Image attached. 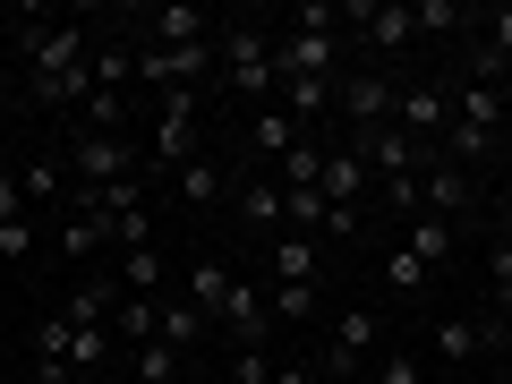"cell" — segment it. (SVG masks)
<instances>
[{
    "label": "cell",
    "instance_id": "cell-1",
    "mask_svg": "<svg viewBox=\"0 0 512 384\" xmlns=\"http://www.w3.org/2000/svg\"><path fill=\"white\" fill-rule=\"evenodd\" d=\"M222 86L248 94L265 111V94H282V69H274V35H256V26H222Z\"/></svg>",
    "mask_w": 512,
    "mask_h": 384
},
{
    "label": "cell",
    "instance_id": "cell-2",
    "mask_svg": "<svg viewBox=\"0 0 512 384\" xmlns=\"http://www.w3.org/2000/svg\"><path fill=\"white\" fill-rule=\"evenodd\" d=\"M376 342H384V316L376 308H342L333 316V342H325V384H342V376H359V367H376Z\"/></svg>",
    "mask_w": 512,
    "mask_h": 384
},
{
    "label": "cell",
    "instance_id": "cell-3",
    "mask_svg": "<svg viewBox=\"0 0 512 384\" xmlns=\"http://www.w3.org/2000/svg\"><path fill=\"white\" fill-rule=\"evenodd\" d=\"M393 103H402V94L384 86L376 69H350L342 86H333V111L350 120V137H367V128H384V120H393Z\"/></svg>",
    "mask_w": 512,
    "mask_h": 384
},
{
    "label": "cell",
    "instance_id": "cell-4",
    "mask_svg": "<svg viewBox=\"0 0 512 384\" xmlns=\"http://www.w3.org/2000/svg\"><path fill=\"white\" fill-rule=\"evenodd\" d=\"M214 333H231V350H265V342H274V308H265V291H256V282H231V299L214 308Z\"/></svg>",
    "mask_w": 512,
    "mask_h": 384
},
{
    "label": "cell",
    "instance_id": "cell-5",
    "mask_svg": "<svg viewBox=\"0 0 512 384\" xmlns=\"http://www.w3.org/2000/svg\"><path fill=\"white\" fill-rule=\"evenodd\" d=\"M26 52H35V77H69L94 60V26H26Z\"/></svg>",
    "mask_w": 512,
    "mask_h": 384
},
{
    "label": "cell",
    "instance_id": "cell-6",
    "mask_svg": "<svg viewBox=\"0 0 512 384\" xmlns=\"http://www.w3.org/2000/svg\"><path fill=\"white\" fill-rule=\"evenodd\" d=\"M69 163H77V188H111L120 171H146L137 154H128V137H86V128H77Z\"/></svg>",
    "mask_w": 512,
    "mask_h": 384
},
{
    "label": "cell",
    "instance_id": "cell-7",
    "mask_svg": "<svg viewBox=\"0 0 512 384\" xmlns=\"http://www.w3.org/2000/svg\"><path fill=\"white\" fill-rule=\"evenodd\" d=\"M444 120H453V94H444V86H402V103H393V128H402L410 146L444 137Z\"/></svg>",
    "mask_w": 512,
    "mask_h": 384
},
{
    "label": "cell",
    "instance_id": "cell-8",
    "mask_svg": "<svg viewBox=\"0 0 512 384\" xmlns=\"http://www.w3.org/2000/svg\"><path fill=\"white\" fill-rule=\"evenodd\" d=\"M419 214H436V222H453V214H470V171H453V163H436V171H419Z\"/></svg>",
    "mask_w": 512,
    "mask_h": 384
},
{
    "label": "cell",
    "instance_id": "cell-9",
    "mask_svg": "<svg viewBox=\"0 0 512 384\" xmlns=\"http://www.w3.org/2000/svg\"><path fill=\"white\" fill-rule=\"evenodd\" d=\"M367 180H376V171H367V154H325V171H316V188H325V205H367Z\"/></svg>",
    "mask_w": 512,
    "mask_h": 384
},
{
    "label": "cell",
    "instance_id": "cell-10",
    "mask_svg": "<svg viewBox=\"0 0 512 384\" xmlns=\"http://www.w3.org/2000/svg\"><path fill=\"white\" fill-rule=\"evenodd\" d=\"M402 248L419 256L427 274H436V265H453V248H461V231H453V222H436V214H410V222H402Z\"/></svg>",
    "mask_w": 512,
    "mask_h": 384
},
{
    "label": "cell",
    "instance_id": "cell-11",
    "mask_svg": "<svg viewBox=\"0 0 512 384\" xmlns=\"http://www.w3.org/2000/svg\"><path fill=\"white\" fill-rule=\"evenodd\" d=\"M453 120H461V128H478V137H504V128H512V94H495V86H461Z\"/></svg>",
    "mask_w": 512,
    "mask_h": 384
},
{
    "label": "cell",
    "instance_id": "cell-12",
    "mask_svg": "<svg viewBox=\"0 0 512 384\" xmlns=\"http://www.w3.org/2000/svg\"><path fill=\"white\" fill-rule=\"evenodd\" d=\"M111 308H120V282H111V274H86L69 299H60V316H69V325H111Z\"/></svg>",
    "mask_w": 512,
    "mask_h": 384
},
{
    "label": "cell",
    "instance_id": "cell-13",
    "mask_svg": "<svg viewBox=\"0 0 512 384\" xmlns=\"http://www.w3.org/2000/svg\"><path fill=\"white\" fill-rule=\"evenodd\" d=\"M137 26H146V43L180 52V43H205V26H214V18H205V9H146Z\"/></svg>",
    "mask_w": 512,
    "mask_h": 384
},
{
    "label": "cell",
    "instance_id": "cell-14",
    "mask_svg": "<svg viewBox=\"0 0 512 384\" xmlns=\"http://www.w3.org/2000/svg\"><path fill=\"white\" fill-rule=\"evenodd\" d=\"M248 146H256V163H282V154L299 146V120H291L282 103H265V111L248 120Z\"/></svg>",
    "mask_w": 512,
    "mask_h": 384
},
{
    "label": "cell",
    "instance_id": "cell-15",
    "mask_svg": "<svg viewBox=\"0 0 512 384\" xmlns=\"http://www.w3.org/2000/svg\"><path fill=\"white\" fill-rule=\"evenodd\" d=\"M239 222H248V231H291V214H282V180H248V188H239Z\"/></svg>",
    "mask_w": 512,
    "mask_h": 384
},
{
    "label": "cell",
    "instance_id": "cell-16",
    "mask_svg": "<svg viewBox=\"0 0 512 384\" xmlns=\"http://www.w3.org/2000/svg\"><path fill=\"white\" fill-rule=\"evenodd\" d=\"M103 248H111V222L103 214H69V222H60V256H69V265H94Z\"/></svg>",
    "mask_w": 512,
    "mask_h": 384
},
{
    "label": "cell",
    "instance_id": "cell-17",
    "mask_svg": "<svg viewBox=\"0 0 512 384\" xmlns=\"http://www.w3.org/2000/svg\"><path fill=\"white\" fill-rule=\"evenodd\" d=\"M111 359H120V333H111V325H77V342H69V376L111 367Z\"/></svg>",
    "mask_w": 512,
    "mask_h": 384
},
{
    "label": "cell",
    "instance_id": "cell-18",
    "mask_svg": "<svg viewBox=\"0 0 512 384\" xmlns=\"http://www.w3.org/2000/svg\"><path fill=\"white\" fill-rule=\"evenodd\" d=\"M274 282H316V239L308 231H282L274 239Z\"/></svg>",
    "mask_w": 512,
    "mask_h": 384
},
{
    "label": "cell",
    "instance_id": "cell-19",
    "mask_svg": "<svg viewBox=\"0 0 512 384\" xmlns=\"http://www.w3.org/2000/svg\"><path fill=\"white\" fill-rule=\"evenodd\" d=\"M222 299H231V265H214V256H197V265H188V308H205V316H214Z\"/></svg>",
    "mask_w": 512,
    "mask_h": 384
},
{
    "label": "cell",
    "instance_id": "cell-20",
    "mask_svg": "<svg viewBox=\"0 0 512 384\" xmlns=\"http://www.w3.org/2000/svg\"><path fill=\"white\" fill-rule=\"evenodd\" d=\"M120 342H128V350L163 342V308H154V299H128V291H120Z\"/></svg>",
    "mask_w": 512,
    "mask_h": 384
},
{
    "label": "cell",
    "instance_id": "cell-21",
    "mask_svg": "<svg viewBox=\"0 0 512 384\" xmlns=\"http://www.w3.org/2000/svg\"><path fill=\"white\" fill-rule=\"evenodd\" d=\"M316 299H325L316 282H274V291H265V308H274V325H308Z\"/></svg>",
    "mask_w": 512,
    "mask_h": 384
},
{
    "label": "cell",
    "instance_id": "cell-22",
    "mask_svg": "<svg viewBox=\"0 0 512 384\" xmlns=\"http://www.w3.org/2000/svg\"><path fill=\"white\" fill-rule=\"evenodd\" d=\"M171 180H180V197L197 205V214H205V205H222V163H205V154H197V163H180Z\"/></svg>",
    "mask_w": 512,
    "mask_h": 384
},
{
    "label": "cell",
    "instance_id": "cell-23",
    "mask_svg": "<svg viewBox=\"0 0 512 384\" xmlns=\"http://www.w3.org/2000/svg\"><path fill=\"white\" fill-rule=\"evenodd\" d=\"M120 291L128 299H154V291H163V256H154V248H128L120 256Z\"/></svg>",
    "mask_w": 512,
    "mask_h": 384
},
{
    "label": "cell",
    "instance_id": "cell-24",
    "mask_svg": "<svg viewBox=\"0 0 512 384\" xmlns=\"http://www.w3.org/2000/svg\"><path fill=\"white\" fill-rule=\"evenodd\" d=\"M325 103H333V86H325V77H282V111H291L299 128H308Z\"/></svg>",
    "mask_w": 512,
    "mask_h": 384
},
{
    "label": "cell",
    "instance_id": "cell-25",
    "mask_svg": "<svg viewBox=\"0 0 512 384\" xmlns=\"http://www.w3.org/2000/svg\"><path fill=\"white\" fill-rule=\"evenodd\" d=\"M205 333H214V316H205V308H188V299H180V308H163V342L171 350H197Z\"/></svg>",
    "mask_w": 512,
    "mask_h": 384
},
{
    "label": "cell",
    "instance_id": "cell-26",
    "mask_svg": "<svg viewBox=\"0 0 512 384\" xmlns=\"http://www.w3.org/2000/svg\"><path fill=\"white\" fill-rule=\"evenodd\" d=\"M384 282H393V291H402V299H419V291H427V282H436V274H427L419 256H410L402 239H393V256H384Z\"/></svg>",
    "mask_w": 512,
    "mask_h": 384
},
{
    "label": "cell",
    "instance_id": "cell-27",
    "mask_svg": "<svg viewBox=\"0 0 512 384\" xmlns=\"http://www.w3.org/2000/svg\"><path fill=\"white\" fill-rule=\"evenodd\" d=\"M128 367H137V384H171V376H180V350L146 342V350H128Z\"/></svg>",
    "mask_w": 512,
    "mask_h": 384
},
{
    "label": "cell",
    "instance_id": "cell-28",
    "mask_svg": "<svg viewBox=\"0 0 512 384\" xmlns=\"http://www.w3.org/2000/svg\"><path fill=\"white\" fill-rule=\"evenodd\" d=\"M316 171H325V154H316L308 137H299V146H291V154L274 163V180H282V188H316Z\"/></svg>",
    "mask_w": 512,
    "mask_h": 384
},
{
    "label": "cell",
    "instance_id": "cell-29",
    "mask_svg": "<svg viewBox=\"0 0 512 384\" xmlns=\"http://www.w3.org/2000/svg\"><path fill=\"white\" fill-rule=\"evenodd\" d=\"M282 214L291 231H325V188H282Z\"/></svg>",
    "mask_w": 512,
    "mask_h": 384
},
{
    "label": "cell",
    "instance_id": "cell-30",
    "mask_svg": "<svg viewBox=\"0 0 512 384\" xmlns=\"http://www.w3.org/2000/svg\"><path fill=\"white\" fill-rule=\"evenodd\" d=\"M478 342H487V333H478V325H461V316H444V325H436V350H444V359H470Z\"/></svg>",
    "mask_w": 512,
    "mask_h": 384
},
{
    "label": "cell",
    "instance_id": "cell-31",
    "mask_svg": "<svg viewBox=\"0 0 512 384\" xmlns=\"http://www.w3.org/2000/svg\"><path fill=\"white\" fill-rule=\"evenodd\" d=\"M222 376H231V384H274V359H265V350H231Z\"/></svg>",
    "mask_w": 512,
    "mask_h": 384
},
{
    "label": "cell",
    "instance_id": "cell-32",
    "mask_svg": "<svg viewBox=\"0 0 512 384\" xmlns=\"http://www.w3.org/2000/svg\"><path fill=\"white\" fill-rule=\"evenodd\" d=\"M487 282H495V308L512 316V239H495V256H487Z\"/></svg>",
    "mask_w": 512,
    "mask_h": 384
},
{
    "label": "cell",
    "instance_id": "cell-33",
    "mask_svg": "<svg viewBox=\"0 0 512 384\" xmlns=\"http://www.w3.org/2000/svg\"><path fill=\"white\" fill-rule=\"evenodd\" d=\"M35 256V222H0V265H26Z\"/></svg>",
    "mask_w": 512,
    "mask_h": 384
},
{
    "label": "cell",
    "instance_id": "cell-34",
    "mask_svg": "<svg viewBox=\"0 0 512 384\" xmlns=\"http://www.w3.org/2000/svg\"><path fill=\"white\" fill-rule=\"evenodd\" d=\"M410 26H419V35H436V26H461V9H453V0H419V9H410Z\"/></svg>",
    "mask_w": 512,
    "mask_h": 384
},
{
    "label": "cell",
    "instance_id": "cell-35",
    "mask_svg": "<svg viewBox=\"0 0 512 384\" xmlns=\"http://www.w3.org/2000/svg\"><path fill=\"white\" fill-rule=\"evenodd\" d=\"M18 188H26V197H60V163H26Z\"/></svg>",
    "mask_w": 512,
    "mask_h": 384
},
{
    "label": "cell",
    "instance_id": "cell-36",
    "mask_svg": "<svg viewBox=\"0 0 512 384\" xmlns=\"http://www.w3.org/2000/svg\"><path fill=\"white\" fill-rule=\"evenodd\" d=\"M0 222H26V188H18V171H0Z\"/></svg>",
    "mask_w": 512,
    "mask_h": 384
},
{
    "label": "cell",
    "instance_id": "cell-37",
    "mask_svg": "<svg viewBox=\"0 0 512 384\" xmlns=\"http://www.w3.org/2000/svg\"><path fill=\"white\" fill-rule=\"evenodd\" d=\"M359 222H367L359 205H325V239H350V231H359Z\"/></svg>",
    "mask_w": 512,
    "mask_h": 384
},
{
    "label": "cell",
    "instance_id": "cell-38",
    "mask_svg": "<svg viewBox=\"0 0 512 384\" xmlns=\"http://www.w3.org/2000/svg\"><path fill=\"white\" fill-rule=\"evenodd\" d=\"M376 384H427L419 359H376Z\"/></svg>",
    "mask_w": 512,
    "mask_h": 384
},
{
    "label": "cell",
    "instance_id": "cell-39",
    "mask_svg": "<svg viewBox=\"0 0 512 384\" xmlns=\"http://www.w3.org/2000/svg\"><path fill=\"white\" fill-rule=\"evenodd\" d=\"M478 43H487V52H512V9H495V18H487V35H478Z\"/></svg>",
    "mask_w": 512,
    "mask_h": 384
},
{
    "label": "cell",
    "instance_id": "cell-40",
    "mask_svg": "<svg viewBox=\"0 0 512 384\" xmlns=\"http://www.w3.org/2000/svg\"><path fill=\"white\" fill-rule=\"evenodd\" d=\"M274 384H316V359H274Z\"/></svg>",
    "mask_w": 512,
    "mask_h": 384
},
{
    "label": "cell",
    "instance_id": "cell-41",
    "mask_svg": "<svg viewBox=\"0 0 512 384\" xmlns=\"http://www.w3.org/2000/svg\"><path fill=\"white\" fill-rule=\"evenodd\" d=\"M495 86H504V94H512V52H504V60H495Z\"/></svg>",
    "mask_w": 512,
    "mask_h": 384
},
{
    "label": "cell",
    "instance_id": "cell-42",
    "mask_svg": "<svg viewBox=\"0 0 512 384\" xmlns=\"http://www.w3.org/2000/svg\"><path fill=\"white\" fill-rule=\"evenodd\" d=\"M9 18H18V9H9V0H0V26H9Z\"/></svg>",
    "mask_w": 512,
    "mask_h": 384
},
{
    "label": "cell",
    "instance_id": "cell-43",
    "mask_svg": "<svg viewBox=\"0 0 512 384\" xmlns=\"http://www.w3.org/2000/svg\"><path fill=\"white\" fill-rule=\"evenodd\" d=\"M504 384H512V367H504Z\"/></svg>",
    "mask_w": 512,
    "mask_h": 384
},
{
    "label": "cell",
    "instance_id": "cell-44",
    "mask_svg": "<svg viewBox=\"0 0 512 384\" xmlns=\"http://www.w3.org/2000/svg\"><path fill=\"white\" fill-rule=\"evenodd\" d=\"M222 384H231V376H222Z\"/></svg>",
    "mask_w": 512,
    "mask_h": 384
},
{
    "label": "cell",
    "instance_id": "cell-45",
    "mask_svg": "<svg viewBox=\"0 0 512 384\" xmlns=\"http://www.w3.org/2000/svg\"><path fill=\"white\" fill-rule=\"evenodd\" d=\"M504 137H512V128H504Z\"/></svg>",
    "mask_w": 512,
    "mask_h": 384
},
{
    "label": "cell",
    "instance_id": "cell-46",
    "mask_svg": "<svg viewBox=\"0 0 512 384\" xmlns=\"http://www.w3.org/2000/svg\"><path fill=\"white\" fill-rule=\"evenodd\" d=\"M26 384H35V376H26Z\"/></svg>",
    "mask_w": 512,
    "mask_h": 384
}]
</instances>
